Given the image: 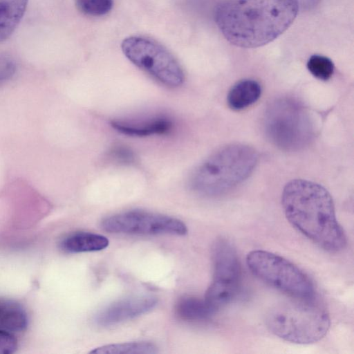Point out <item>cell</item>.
I'll use <instances>...</instances> for the list:
<instances>
[{
  "instance_id": "9c48e42d",
  "label": "cell",
  "mask_w": 354,
  "mask_h": 354,
  "mask_svg": "<svg viewBox=\"0 0 354 354\" xmlns=\"http://www.w3.org/2000/svg\"><path fill=\"white\" fill-rule=\"evenodd\" d=\"M101 227L111 233L128 234L185 235L187 233L186 225L178 218L140 210L108 216L102 220Z\"/></svg>"
},
{
  "instance_id": "52a82bcc",
  "label": "cell",
  "mask_w": 354,
  "mask_h": 354,
  "mask_svg": "<svg viewBox=\"0 0 354 354\" xmlns=\"http://www.w3.org/2000/svg\"><path fill=\"white\" fill-rule=\"evenodd\" d=\"M126 57L162 84L178 87L185 80L183 70L175 57L164 46L143 36L125 38L121 44Z\"/></svg>"
},
{
  "instance_id": "7a4b0ae2",
  "label": "cell",
  "mask_w": 354,
  "mask_h": 354,
  "mask_svg": "<svg viewBox=\"0 0 354 354\" xmlns=\"http://www.w3.org/2000/svg\"><path fill=\"white\" fill-rule=\"evenodd\" d=\"M281 204L289 223L320 248L337 252L346 247V234L336 218L333 198L323 186L292 180L283 188Z\"/></svg>"
},
{
  "instance_id": "7402d4cb",
  "label": "cell",
  "mask_w": 354,
  "mask_h": 354,
  "mask_svg": "<svg viewBox=\"0 0 354 354\" xmlns=\"http://www.w3.org/2000/svg\"><path fill=\"white\" fill-rule=\"evenodd\" d=\"M320 0H297L299 6L306 9H310L316 6Z\"/></svg>"
},
{
  "instance_id": "ac0fdd59",
  "label": "cell",
  "mask_w": 354,
  "mask_h": 354,
  "mask_svg": "<svg viewBox=\"0 0 354 354\" xmlns=\"http://www.w3.org/2000/svg\"><path fill=\"white\" fill-rule=\"evenodd\" d=\"M307 68L310 73L321 80H328L334 73V64L327 57L313 55L307 62Z\"/></svg>"
},
{
  "instance_id": "5bb4252c",
  "label": "cell",
  "mask_w": 354,
  "mask_h": 354,
  "mask_svg": "<svg viewBox=\"0 0 354 354\" xmlns=\"http://www.w3.org/2000/svg\"><path fill=\"white\" fill-rule=\"evenodd\" d=\"M261 93V88L257 81L242 80L230 90L227 97L228 106L235 111L242 110L256 102Z\"/></svg>"
},
{
  "instance_id": "5b68a950",
  "label": "cell",
  "mask_w": 354,
  "mask_h": 354,
  "mask_svg": "<svg viewBox=\"0 0 354 354\" xmlns=\"http://www.w3.org/2000/svg\"><path fill=\"white\" fill-rule=\"evenodd\" d=\"M265 131L271 142L286 151H297L310 141L313 124L306 109L290 98L276 100L268 108Z\"/></svg>"
},
{
  "instance_id": "8992f818",
  "label": "cell",
  "mask_w": 354,
  "mask_h": 354,
  "mask_svg": "<svg viewBox=\"0 0 354 354\" xmlns=\"http://www.w3.org/2000/svg\"><path fill=\"white\" fill-rule=\"evenodd\" d=\"M252 273L271 287L297 299H312L314 286L309 277L297 266L272 252L253 250L246 257Z\"/></svg>"
},
{
  "instance_id": "3957f363",
  "label": "cell",
  "mask_w": 354,
  "mask_h": 354,
  "mask_svg": "<svg viewBox=\"0 0 354 354\" xmlns=\"http://www.w3.org/2000/svg\"><path fill=\"white\" fill-rule=\"evenodd\" d=\"M258 160L256 151L243 144H231L213 153L192 173L191 189L198 195L216 197L247 179Z\"/></svg>"
},
{
  "instance_id": "ffe728a7",
  "label": "cell",
  "mask_w": 354,
  "mask_h": 354,
  "mask_svg": "<svg viewBox=\"0 0 354 354\" xmlns=\"http://www.w3.org/2000/svg\"><path fill=\"white\" fill-rule=\"evenodd\" d=\"M109 158L114 162L122 165H131L135 162L133 151L124 145H118L113 147L109 153Z\"/></svg>"
},
{
  "instance_id": "9a60e30c",
  "label": "cell",
  "mask_w": 354,
  "mask_h": 354,
  "mask_svg": "<svg viewBox=\"0 0 354 354\" xmlns=\"http://www.w3.org/2000/svg\"><path fill=\"white\" fill-rule=\"evenodd\" d=\"M177 317L186 322H201L209 319L216 311L206 302L194 296H184L175 306Z\"/></svg>"
},
{
  "instance_id": "7c38bea8",
  "label": "cell",
  "mask_w": 354,
  "mask_h": 354,
  "mask_svg": "<svg viewBox=\"0 0 354 354\" xmlns=\"http://www.w3.org/2000/svg\"><path fill=\"white\" fill-rule=\"evenodd\" d=\"M28 0H0V43L7 40L20 24Z\"/></svg>"
},
{
  "instance_id": "44dd1931",
  "label": "cell",
  "mask_w": 354,
  "mask_h": 354,
  "mask_svg": "<svg viewBox=\"0 0 354 354\" xmlns=\"http://www.w3.org/2000/svg\"><path fill=\"white\" fill-rule=\"evenodd\" d=\"M17 349V339L9 332L0 330V354H12Z\"/></svg>"
},
{
  "instance_id": "30bf717a",
  "label": "cell",
  "mask_w": 354,
  "mask_h": 354,
  "mask_svg": "<svg viewBox=\"0 0 354 354\" xmlns=\"http://www.w3.org/2000/svg\"><path fill=\"white\" fill-rule=\"evenodd\" d=\"M158 300L153 296H136L117 301L98 312L94 322L107 327L127 321L153 310Z\"/></svg>"
},
{
  "instance_id": "d6986e66",
  "label": "cell",
  "mask_w": 354,
  "mask_h": 354,
  "mask_svg": "<svg viewBox=\"0 0 354 354\" xmlns=\"http://www.w3.org/2000/svg\"><path fill=\"white\" fill-rule=\"evenodd\" d=\"M75 3L80 12L93 17L106 15L113 6V0H75Z\"/></svg>"
},
{
  "instance_id": "2e32d148",
  "label": "cell",
  "mask_w": 354,
  "mask_h": 354,
  "mask_svg": "<svg viewBox=\"0 0 354 354\" xmlns=\"http://www.w3.org/2000/svg\"><path fill=\"white\" fill-rule=\"evenodd\" d=\"M27 326V314L23 307L15 301L0 299V330L21 332Z\"/></svg>"
},
{
  "instance_id": "277c9868",
  "label": "cell",
  "mask_w": 354,
  "mask_h": 354,
  "mask_svg": "<svg viewBox=\"0 0 354 354\" xmlns=\"http://www.w3.org/2000/svg\"><path fill=\"white\" fill-rule=\"evenodd\" d=\"M276 305L266 315L268 330L279 338L295 344H308L322 339L330 326V319L312 299H298Z\"/></svg>"
},
{
  "instance_id": "4fadbf2b",
  "label": "cell",
  "mask_w": 354,
  "mask_h": 354,
  "mask_svg": "<svg viewBox=\"0 0 354 354\" xmlns=\"http://www.w3.org/2000/svg\"><path fill=\"white\" fill-rule=\"evenodd\" d=\"M109 243L108 239L103 235L81 232L67 236L60 245L65 252L80 253L104 250L109 245Z\"/></svg>"
},
{
  "instance_id": "ba28073f",
  "label": "cell",
  "mask_w": 354,
  "mask_h": 354,
  "mask_svg": "<svg viewBox=\"0 0 354 354\" xmlns=\"http://www.w3.org/2000/svg\"><path fill=\"white\" fill-rule=\"evenodd\" d=\"M212 257L213 280L204 299L217 311L236 295L241 282V269L236 251L226 239L216 240L212 246Z\"/></svg>"
},
{
  "instance_id": "8fae6325",
  "label": "cell",
  "mask_w": 354,
  "mask_h": 354,
  "mask_svg": "<svg viewBox=\"0 0 354 354\" xmlns=\"http://www.w3.org/2000/svg\"><path fill=\"white\" fill-rule=\"evenodd\" d=\"M111 125L122 134L136 137L165 134L172 128L171 121L164 117H158L141 122L113 120Z\"/></svg>"
},
{
  "instance_id": "e0dca14e",
  "label": "cell",
  "mask_w": 354,
  "mask_h": 354,
  "mask_svg": "<svg viewBox=\"0 0 354 354\" xmlns=\"http://www.w3.org/2000/svg\"><path fill=\"white\" fill-rule=\"evenodd\" d=\"M158 347L147 341L131 342L102 346L94 348L90 353L95 354H156Z\"/></svg>"
},
{
  "instance_id": "6da1fadb",
  "label": "cell",
  "mask_w": 354,
  "mask_h": 354,
  "mask_svg": "<svg viewBox=\"0 0 354 354\" xmlns=\"http://www.w3.org/2000/svg\"><path fill=\"white\" fill-rule=\"evenodd\" d=\"M297 0H225L215 8L218 28L232 45L252 48L283 33L295 21Z\"/></svg>"
}]
</instances>
